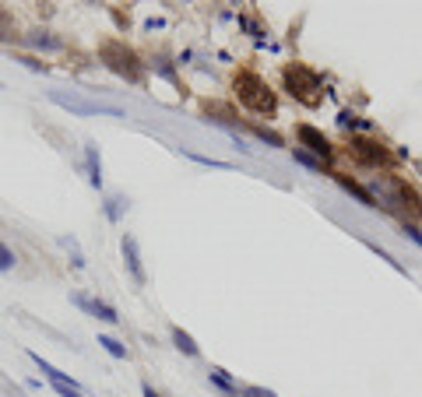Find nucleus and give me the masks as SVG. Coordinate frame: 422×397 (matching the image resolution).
<instances>
[{
	"mask_svg": "<svg viewBox=\"0 0 422 397\" xmlns=\"http://www.w3.org/2000/svg\"><path fill=\"white\" fill-rule=\"evenodd\" d=\"M232 92H236L239 105H246V109L257 113V116H275V113H278L275 88H271L257 71H250V67H239V71L232 74Z\"/></svg>",
	"mask_w": 422,
	"mask_h": 397,
	"instance_id": "1",
	"label": "nucleus"
},
{
	"mask_svg": "<svg viewBox=\"0 0 422 397\" xmlns=\"http://www.w3.org/2000/svg\"><path fill=\"white\" fill-rule=\"evenodd\" d=\"M373 200L380 194L384 200V207H391V211H405L409 218H416L422 221V194L409 183V180H401V176H377V183H373Z\"/></svg>",
	"mask_w": 422,
	"mask_h": 397,
	"instance_id": "2",
	"label": "nucleus"
},
{
	"mask_svg": "<svg viewBox=\"0 0 422 397\" xmlns=\"http://www.w3.org/2000/svg\"><path fill=\"white\" fill-rule=\"evenodd\" d=\"M282 85H285V92L300 102V105L316 109V105L324 102V78L316 74L310 64H300V60L285 64V67H282Z\"/></svg>",
	"mask_w": 422,
	"mask_h": 397,
	"instance_id": "3",
	"label": "nucleus"
},
{
	"mask_svg": "<svg viewBox=\"0 0 422 397\" xmlns=\"http://www.w3.org/2000/svg\"><path fill=\"white\" fill-rule=\"evenodd\" d=\"M99 60H103V67H109L116 78H123V81H130V85H141L144 81V64H141V57L123 42V39H116V35H109L99 42Z\"/></svg>",
	"mask_w": 422,
	"mask_h": 397,
	"instance_id": "4",
	"label": "nucleus"
},
{
	"mask_svg": "<svg viewBox=\"0 0 422 397\" xmlns=\"http://www.w3.org/2000/svg\"><path fill=\"white\" fill-rule=\"evenodd\" d=\"M348 155L359 166H366V169H387V166H394V151L384 141H373V137H352L348 141Z\"/></svg>",
	"mask_w": 422,
	"mask_h": 397,
	"instance_id": "5",
	"label": "nucleus"
},
{
	"mask_svg": "<svg viewBox=\"0 0 422 397\" xmlns=\"http://www.w3.org/2000/svg\"><path fill=\"white\" fill-rule=\"evenodd\" d=\"M50 102L53 105H60V109H67V113H74V116H123V109H116V105H106V102H92V99H81V96H67V92H50Z\"/></svg>",
	"mask_w": 422,
	"mask_h": 397,
	"instance_id": "6",
	"label": "nucleus"
},
{
	"mask_svg": "<svg viewBox=\"0 0 422 397\" xmlns=\"http://www.w3.org/2000/svg\"><path fill=\"white\" fill-rule=\"evenodd\" d=\"M296 137H300L303 151H310V155H314V159H320L324 166L334 159V144H331V141H327V137H324L316 127H310V123H300V127H296Z\"/></svg>",
	"mask_w": 422,
	"mask_h": 397,
	"instance_id": "7",
	"label": "nucleus"
},
{
	"mask_svg": "<svg viewBox=\"0 0 422 397\" xmlns=\"http://www.w3.org/2000/svg\"><path fill=\"white\" fill-rule=\"evenodd\" d=\"M201 116L215 123V127H225L229 134H236V127H239V113H236V105H229V102H218V99H205L201 102Z\"/></svg>",
	"mask_w": 422,
	"mask_h": 397,
	"instance_id": "8",
	"label": "nucleus"
},
{
	"mask_svg": "<svg viewBox=\"0 0 422 397\" xmlns=\"http://www.w3.org/2000/svg\"><path fill=\"white\" fill-rule=\"evenodd\" d=\"M120 250H123V264H127V271H130L134 285H144L148 278H144V267H141V250H137V239H134V236H123V239H120Z\"/></svg>",
	"mask_w": 422,
	"mask_h": 397,
	"instance_id": "9",
	"label": "nucleus"
},
{
	"mask_svg": "<svg viewBox=\"0 0 422 397\" xmlns=\"http://www.w3.org/2000/svg\"><path fill=\"white\" fill-rule=\"evenodd\" d=\"M71 302H74V306H81L85 313H92V316H99V320H106V323H120V316H116V309H113L109 302H103V299L71 296Z\"/></svg>",
	"mask_w": 422,
	"mask_h": 397,
	"instance_id": "10",
	"label": "nucleus"
},
{
	"mask_svg": "<svg viewBox=\"0 0 422 397\" xmlns=\"http://www.w3.org/2000/svg\"><path fill=\"white\" fill-rule=\"evenodd\" d=\"M85 169H89V183L99 190L103 187V159H99L96 144H85Z\"/></svg>",
	"mask_w": 422,
	"mask_h": 397,
	"instance_id": "11",
	"label": "nucleus"
},
{
	"mask_svg": "<svg viewBox=\"0 0 422 397\" xmlns=\"http://www.w3.org/2000/svg\"><path fill=\"white\" fill-rule=\"evenodd\" d=\"M334 180H338V187H341L345 194H352V197L359 200L363 207H380V204L373 200V194H370V190H363V187H359L355 180H348V176H341V173H334Z\"/></svg>",
	"mask_w": 422,
	"mask_h": 397,
	"instance_id": "12",
	"label": "nucleus"
},
{
	"mask_svg": "<svg viewBox=\"0 0 422 397\" xmlns=\"http://www.w3.org/2000/svg\"><path fill=\"white\" fill-rule=\"evenodd\" d=\"M173 345H176V348H180L183 355H190V359H198V355H201L198 341H194V338H190V334H187L183 327H173Z\"/></svg>",
	"mask_w": 422,
	"mask_h": 397,
	"instance_id": "13",
	"label": "nucleus"
},
{
	"mask_svg": "<svg viewBox=\"0 0 422 397\" xmlns=\"http://www.w3.org/2000/svg\"><path fill=\"white\" fill-rule=\"evenodd\" d=\"M338 127H341V130H352V127H355V130H370L373 123L363 120V116H355V113H348V109H341V113H338Z\"/></svg>",
	"mask_w": 422,
	"mask_h": 397,
	"instance_id": "14",
	"label": "nucleus"
},
{
	"mask_svg": "<svg viewBox=\"0 0 422 397\" xmlns=\"http://www.w3.org/2000/svg\"><path fill=\"white\" fill-rule=\"evenodd\" d=\"M25 42L35 50H60V39H53L50 32H32V35H25Z\"/></svg>",
	"mask_w": 422,
	"mask_h": 397,
	"instance_id": "15",
	"label": "nucleus"
},
{
	"mask_svg": "<svg viewBox=\"0 0 422 397\" xmlns=\"http://www.w3.org/2000/svg\"><path fill=\"white\" fill-rule=\"evenodd\" d=\"M208 380L215 384V387H222L225 394H239V384H236L232 376H225V369H211V373H208Z\"/></svg>",
	"mask_w": 422,
	"mask_h": 397,
	"instance_id": "16",
	"label": "nucleus"
},
{
	"mask_svg": "<svg viewBox=\"0 0 422 397\" xmlns=\"http://www.w3.org/2000/svg\"><path fill=\"white\" fill-rule=\"evenodd\" d=\"M292 159H296L300 166H307V169H314V173H324V169H327V166H324L320 159H314V155H310V151H303V148H296V151H292Z\"/></svg>",
	"mask_w": 422,
	"mask_h": 397,
	"instance_id": "17",
	"label": "nucleus"
},
{
	"mask_svg": "<svg viewBox=\"0 0 422 397\" xmlns=\"http://www.w3.org/2000/svg\"><path fill=\"white\" fill-rule=\"evenodd\" d=\"M99 345H103L106 352L113 355V359H127V348L116 341V338H106V334H99Z\"/></svg>",
	"mask_w": 422,
	"mask_h": 397,
	"instance_id": "18",
	"label": "nucleus"
},
{
	"mask_svg": "<svg viewBox=\"0 0 422 397\" xmlns=\"http://www.w3.org/2000/svg\"><path fill=\"white\" fill-rule=\"evenodd\" d=\"M253 134H257V141H264V144H271V148H285V141H282L275 130H268V127H253Z\"/></svg>",
	"mask_w": 422,
	"mask_h": 397,
	"instance_id": "19",
	"label": "nucleus"
},
{
	"mask_svg": "<svg viewBox=\"0 0 422 397\" xmlns=\"http://www.w3.org/2000/svg\"><path fill=\"white\" fill-rule=\"evenodd\" d=\"M190 162H198V166H211V169H232L229 162H218V159H208V155H194V151H183Z\"/></svg>",
	"mask_w": 422,
	"mask_h": 397,
	"instance_id": "20",
	"label": "nucleus"
},
{
	"mask_svg": "<svg viewBox=\"0 0 422 397\" xmlns=\"http://www.w3.org/2000/svg\"><path fill=\"white\" fill-rule=\"evenodd\" d=\"M120 214H123V197H109L106 200V218L109 221H120Z\"/></svg>",
	"mask_w": 422,
	"mask_h": 397,
	"instance_id": "21",
	"label": "nucleus"
},
{
	"mask_svg": "<svg viewBox=\"0 0 422 397\" xmlns=\"http://www.w3.org/2000/svg\"><path fill=\"white\" fill-rule=\"evenodd\" d=\"M18 64H25V67H28V71H35V74H46V71H50V67H46V64H39L35 57H18Z\"/></svg>",
	"mask_w": 422,
	"mask_h": 397,
	"instance_id": "22",
	"label": "nucleus"
},
{
	"mask_svg": "<svg viewBox=\"0 0 422 397\" xmlns=\"http://www.w3.org/2000/svg\"><path fill=\"white\" fill-rule=\"evenodd\" d=\"M401 232H405V239H412L416 246H422V232L412 225V221H405V225H401Z\"/></svg>",
	"mask_w": 422,
	"mask_h": 397,
	"instance_id": "23",
	"label": "nucleus"
},
{
	"mask_svg": "<svg viewBox=\"0 0 422 397\" xmlns=\"http://www.w3.org/2000/svg\"><path fill=\"white\" fill-rule=\"evenodd\" d=\"M11 267H14V253L0 243V271H11Z\"/></svg>",
	"mask_w": 422,
	"mask_h": 397,
	"instance_id": "24",
	"label": "nucleus"
},
{
	"mask_svg": "<svg viewBox=\"0 0 422 397\" xmlns=\"http://www.w3.org/2000/svg\"><path fill=\"white\" fill-rule=\"evenodd\" d=\"M239 397H275V391H264V387H239Z\"/></svg>",
	"mask_w": 422,
	"mask_h": 397,
	"instance_id": "25",
	"label": "nucleus"
},
{
	"mask_svg": "<svg viewBox=\"0 0 422 397\" xmlns=\"http://www.w3.org/2000/svg\"><path fill=\"white\" fill-rule=\"evenodd\" d=\"M155 71H159V74H162L166 81H173V85L180 88V81H176V74H173V67H169V64H162V60H159V64H155Z\"/></svg>",
	"mask_w": 422,
	"mask_h": 397,
	"instance_id": "26",
	"label": "nucleus"
},
{
	"mask_svg": "<svg viewBox=\"0 0 422 397\" xmlns=\"http://www.w3.org/2000/svg\"><path fill=\"white\" fill-rule=\"evenodd\" d=\"M53 391H57L60 397H85L78 387H67V384H53Z\"/></svg>",
	"mask_w": 422,
	"mask_h": 397,
	"instance_id": "27",
	"label": "nucleus"
},
{
	"mask_svg": "<svg viewBox=\"0 0 422 397\" xmlns=\"http://www.w3.org/2000/svg\"><path fill=\"white\" fill-rule=\"evenodd\" d=\"M141 394H144V397H159V391H155L152 384H141Z\"/></svg>",
	"mask_w": 422,
	"mask_h": 397,
	"instance_id": "28",
	"label": "nucleus"
}]
</instances>
